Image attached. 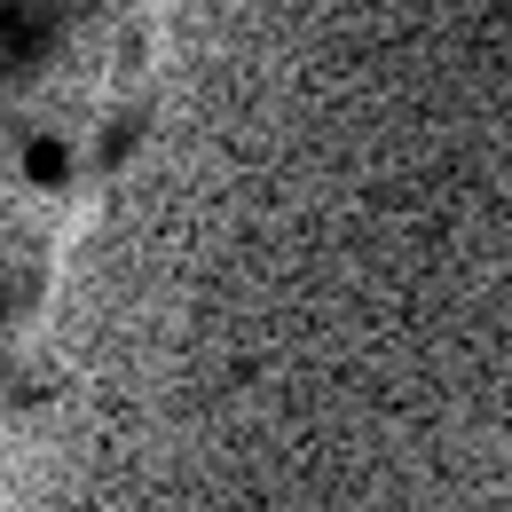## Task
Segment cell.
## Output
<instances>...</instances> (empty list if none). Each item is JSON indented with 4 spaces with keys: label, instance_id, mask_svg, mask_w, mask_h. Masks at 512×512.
I'll use <instances>...</instances> for the list:
<instances>
[{
    "label": "cell",
    "instance_id": "1",
    "mask_svg": "<svg viewBox=\"0 0 512 512\" xmlns=\"http://www.w3.org/2000/svg\"><path fill=\"white\" fill-rule=\"evenodd\" d=\"M24 174H32L40 190H56V182L71 174V150H64V142H48V134H40V142L24 150Z\"/></svg>",
    "mask_w": 512,
    "mask_h": 512
}]
</instances>
